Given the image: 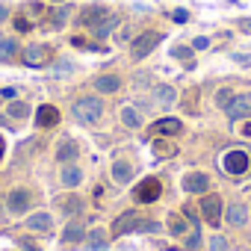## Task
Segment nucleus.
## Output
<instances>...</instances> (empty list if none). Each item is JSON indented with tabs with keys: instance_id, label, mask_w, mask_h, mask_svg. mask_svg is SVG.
Masks as SVG:
<instances>
[{
	"instance_id": "obj_12",
	"label": "nucleus",
	"mask_w": 251,
	"mask_h": 251,
	"mask_svg": "<svg viewBox=\"0 0 251 251\" xmlns=\"http://www.w3.org/2000/svg\"><path fill=\"white\" fill-rule=\"evenodd\" d=\"M183 189L204 195V189H207V175H204V172H189V175L183 177Z\"/></svg>"
},
{
	"instance_id": "obj_5",
	"label": "nucleus",
	"mask_w": 251,
	"mask_h": 251,
	"mask_svg": "<svg viewBox=\"0 0 251 251\" xmlns=\"http://www.w3.org/2000/svg\"><path fill=\"white\" fill-rule=\"evenodd\" d=\"M248 166H251V157H248L245 151H227V154H225V160H222L225 175H245V172H248Z\"/></svg>"
},
{
	"instance_id": "obj_16",
	"label": "nucleus",
	"mask_w": 251,
	"mask_h": 251,
	"mask_svg": "<svg viewBox=\"0 0 251 251\" xmlns=\"http://www.w3.org/2000/svg\"><path fill=\"white\" fill-rule=\"evenodd\" d=\"M109 245V233L103 227H92L89 230V251H103Z\"/></svg>"
},
{
	"instance_id": "obj_27",
	"label": "nucleus",
	"mask_w": 251,
	"mask_h": 251,
	"mask_svg": "<svg viewBox=\"0 0 251 251\" xmlns=\"http://www.w3.org/2000/svg\"><path fill=\"white\" fill-rule=\"evenodd\" d=\"M115 27H118V15H112V18H109L106 24H100V27L95 30V36H98V39H106V36H109V33L115 30Z\"/></svg>"
},
{
	"instance_id": "obj_13",
	"label": "nucleus",
	"mask_w": 251,
	"mask_h": 251,
	"mask_svg": "<svg viewBox=\"0 0 251 251\" xmlns=\"http://www.w3.org/2000/svg\"><path fill=\"white\" fill-rule=\"evenodd\" d=\"M36 121H39V127H53V124H59V109L50 106V103H45V106H39Z\"/></svg>"
},
{
	"instance_id": "obj_33",
	"label": "nucleus",
	"mask_w": 251,
	"mask_h": 251,
	"mask_svg": "<svg viewBox=\"0 0 251 251\" xmlns=\"http://www.w3.org/2000/svg\"><path fill=\"white\" fill-rule=\"evenodd\" d=\"M172 18H175L177 24H186V21H189V12H186V9H177V12H175Z\"/></svg>"
},
{
	"instance_id": "obj_23",
	"label": "nucleus",
	"mask_w": 251,
	"mask_h": 251,
	"mask_svg": "<svg viewBox=\"0 0 251 251\" xmlns=\"http://www.w3.org/2000/svg\"><path fill=\"white\" fill-rule=\"evenodd\" d=\"M157 133H163V136H177V133H180V121H177V118H160V121H157Z\"/></svg>"
},
{
	"instance_id": "obj_31",
	"label": "nucleus",
	"mask_w": 251,
	"mask_h": 251,
	"mask_svg": "<svg viewBox=\"0 0 251 251\" xmlns=\"http://www.w3.org/2000/svg\"><path fill=\"white\" fill-rule=\"evenodd\" d=\"M65 18H68V12H65V6H62V9H56V12H53L50 24H53V27H62V24H65Z\"/></svg>"
},
{
	"instance_id": "obj_38",
	"label": "nucleus",
	"mask_w": 251,
	"mask_h": 251,
	"mask_svg": "<svg viewBox=\"0 0 251 251\" xmlns=\"http://www.w3.org/2000/svg\"><path fill=\"white\" fill-rule=\"evenodd\" d=\"M239 27H242L245 33H251V21H248V18H242V21H239Z\"/></svg>"
},
{
	"instance_id": "obj_30",
	"label": "nucleus",
	"mask_w": 251,
	"mask_h": 251,
	"mask_svg": "<svg viewBox=\"0 0 251 251\" xmlns=\"http://www.w3.org/2000/svg\"><path fill=\"white\" fill-rule=\"evenodd\" d=\"M230 98H233V92H230V89H222V92H219V95H216V103H219V106H222V109H225V106H227V103H230Z\"/></svg>"
},
{
	"instance_id": "obj_36",
	"label": "nucleus",
	"mask_w": 251,
	"mask_h": 251,
	"mask_svg": "<svg viewBox=\"0 0 251 251\" xmlns=\"http://www.w3.org/2000/svg\"><path fill=\"white\" fill-rule=\"evenodd\" d=\"M6 18H9V9H6V6H3V3H0V24H3V21H6Z\"/></svg>"
},
{
	"instance_id": "obj_3",
	"label": "nucleus",
	"mask_w": 251,
	"mask_h": 251,
	"mask_svg": "<svg viewBox=\"0 0 251 251\" xmlns=\"http://www.w3.org/2000/svg\"><path fill=\"white\" fill-rule=\"evenodd\" d=\"M112 15H115V12H109V6L95 3V6H86V9L80 12V24H83V27H89V30H98V27H100V24H106Z\"/></svg>"
},
{
	"instance_id": "obj_1",
	"label": "nucleus",
	"mask_w": 251,
	"mask_h": 251,
	"mask_svg": "<svg viewBox=\"0 0 251 251\" xmlns=\"http://www.w3.org/2000/svg\"><path fill=\"white\" fill-rule=\"evenodd\" d=\"M100 115H103V100L98 95H86V98L74 100V118L80 124H95V121H100Z\"/></svg>"
},
{
	"instance_id": "obj_8",
	"label": "nucleus",
	"mask_w": 251,
	"mask_h": 251,
	"mask_svg": "<svg viewBox=\"0 0 251 251\" xmlns=\"http://www.w3.org/2000/svg\"><path fill=\"white\" fill-rule=\"evenodd\" d=\"M225 112H227V118H230V121L248 118V115H251V95H233V98H230V103L225 106Z\"/></svg>"
},
{
	"instance_id": "obj_17",
	"label": "nucleus",
	"mask_w": 251,
	"mask_h": 251,
	"mask_svg": "<svg viewBox=\"0 0 251 251\" xmlns=\"http://www.w3.org/2000/svg\"><path fill=\"white\" fill-rule=\"evenodd\" d=\"M56 207H59V213H62V216H77V213L83 210V201H80L77 195H68V198H59V201H56Z\"/></svg>"
},
{
	"instance_id": "obj_11",
	"label": "nucleus",
	"mask_w": 251,
	"mask_h": 251,
	"mask_svg": "<svg viewBox=\"0 0 251 251\" xmlns=\"http://www.w3.org/2000/svg\"><path fill=\"white\" fill-rule=\"evenodd\" d=\"M83 236H86V227H83V222H77V219H71V222L65 225V230H62V242H65V245H77V242H83Z\"/></svg>"
},
{
	"instance_id": "obj_10",
	"label": "nucleus",
	"mask_w": 251,
	"mask_h": 251,
	"mask_svg": "<svg viewBox=\"0 0 251 251\" xmlns=\"http://www.w3.org/2000/svg\"><path fill=\"white\" fill-rule=\"evenodd\" d=\"M6 207H9V213H27V207H30V192H27V189H15V192H9Z\"/></svg>"
},
{
	"instance_id": "obj_29",
	"label": "nucleus",
	"mask_w": 251,
	"mask_h": 251,
	"mask_svg": "<svg viewBox=\"0 0 251 251\" xmlns=\"http://www.w3.org/2000/svg\"><path fill=\"white\" fill-rule=\"evenodd\" d=\"M210 251H227V239H225V236H219V233H216V236H213V239H210Z\"/></svg>"
},
{
	"instance_id": "obj_22",
	"label": "nucleus",
	"mask_w": 251,
	"mask_h": 251,
	"mask_svg": "<svg viewBox=\"0 0 251 251\" xmlns=\"http://www.w3.org/2000/svg\"><path fill=\"white\" fill-rule=\"evenodd\" d=\"M59 180H62V186L71 189V186H77V183L83 180V172H80L77 166H65V169L59 172Z\"/></svg>"
},
{
	"instance_id": "obj_32",
	"label": "nucleus",
	"mask_w": 251,
	"mask_h": 251,
	"mask_svg": "<svg viewBox=\"0 0 251 251\" xmlns=\"http://www.w3.org/2000/svg\"><path fill=\"white\" fill-rule=\"evenodd\" d=\"M192 48H195V50H207V48H210V39H207V36H198V39L192 42Z\"/></svg>"
},
{
	"instance_id": "obj_25",
	"label": "nucleus",
	"mask_w": 251,
	"mask_h": 251,
	"mask_svg": "<svg viewBox=\"0 0 251 251\" xmlns=\"http://www.w3.org/2000/svg\"><path fill=\"white\" fill-rule=\"evenodd\" d=\"M18 53V45L12 39H0V62H9Z\"/></svg>"
},
{
	"instance_id": "obj_28",
	"label": "nucleus",
	"mask_w": 251,
	"mask_h": 251,
	"mask_svg": "<svg viewBox=\"0 0 251 251\" xmlns=\"http://www.w3.org/2000/svg\"><path fill=\"white\" fill-rule=\"evenodd\" d=\"M172 233L175 236H183L186 233V219L183 216H172Z\"/></svg>"
},
{
	"instance_id": "obj_6",
	"label": "nucleus",
	"mask_w": 251,
	"mask_h": 251,
	"mask_svg": "<svg viewBox=\"0 0 251 251\" xmlns=\"http://www.w3.org/2000/svg\"><path fill=\"white\" fill-rule=\"evenodd\" d=\"M160 195H163V186H160L157 177H145V180L133 189V198H136L139 204H154Z\"/></svg>"
},
{
	"instance_id": "obj_35",
	"label": "nucleus",
	"mask_w": 251,
	"mask_h": 251,
	"mask_svg": "<svg viewBox=\"0 0 251 251\" xmlns=\"http://www.w3.org/2000/svg\"><path fill=\"white\" fill-rule=\"evenodd\" d=\"M15 27H18L21 33H27V30H30V21H27V18H18V21H15Z\"/></svg>"
},
{
	"instance_id": "obj_14",
	"label": "nucleus",
	"mask_w": 251,
	"mask_h": 251,
	"mask_svg": "<svg viewBox=\"0 0 251 251\" xmlns=\"http://www.w3.org/2000/svg\"><path fill=\"white\" fill-rule=\"evenodd\" d=\"M112 177H115V183H130V180H133V166H130L127 160H115Z\"/></svg>"
},
{
	"instance_id": "obj_2",
	"label": "nucleus",
	"mask_w": 251,
	"mask_h": 251,
	"mask_svg": "<svg viewBox=\"0 0 251 251\" xmlns=\"http://www.w3.org/2000/svg\"><path fill=\"white\" fill-rule=\"evenodd\" d=\"M201 216H204V222L210 227H219L225 222V204H222V198L219 195H204L201 198Z\"/></svg>"
},
{
	"instance_id": "obj_34",
	"label": "nucleus",
	"mask_w": 251,
	"mask_h": 251,
	"mask_svg": "<svg viewBox=\"0 0 251 251\" xmlns=\"http://www.w3.org/2000/svg\"><path fill=\"white\" fill-rule=\"evenodd\" d=\"M189 53H192L189 48H175V56H177V59H189Z\"/></svg>"
},
{
	"instance_id": "obj_21",
	"label": "nucleus",
	"mask_w": 251,
	"mask_h": 251,
	"mask_svg": "<svg viewBox=\"0 0 251 251\" xmlns=\"http://www.w3.org/2000/svg\"><path fill=\"white\" fill-rule=\"evenodd\" d=\"M77 154H80V151H77V145H74V142H68V139L56 145V160H59V163H71V160H77Z\"/></svg>"
},
{
	"instance_id": "obj_40",
	"label": "nucleus",
	"mask_w": 251,
	"mask_h": 251,
	"mask_svg": "<svg viewBox=\"0 0 251 251\" xmlns=\"http://www.w3.org/2000/svg\"><path fill=\"white\" fill-rule=\"evenodd\" d=\"M0 157H3V139H0Z\"/></svg>"
},
{
	"instance_id": "obj_24",
	"label": "nucleus",
	"mask_w": 251,
	"mask_h": 251,
	"mask_svg": "<svg viewBox=\"0 0 251 251\" xmlns=\"http://www.w3.org/2000/svg\"><path fill=\"white\" fill-rule=\"evenodd\" d=\"M121 121L127 124V127H133V130H136V127H142V115H139L133 106H124V109H121Z\"/></svg>"
},
{
	"instance_id": "obj_7",
	"label": "nucleus",
	"mask_w": 251,
	"mask_h": 251,
	"mask_svg": "<svg viewBox=\"0 0 251 251\" xmlns=\"http://www.w3.org/2000/svg\"><path fill=\"white\" fill-rule=\"evenodd\" d=\"M142 216L139 213H121L118 219H115V225H112V236H124V233H130V230H142Z\"/></svg>"
},
{
	"instance_id": "obj_37",
	"label": "nucleus",
	"mask_w": 251,
	"mask_h": 251,
	"mask_svg": "<svg viewBox=\"0 0 251 251\" xmlns=\"http://www.w3.org/2000/svg\"><path fill=\"white\" fill-rule=\"evenodd\" d=\"M236 62H239V65H251V59H248V56H242V53H236Z\"/></svg>"
},
{
	"instance_id": "obj_9",
	"label": "nucleus",
	"mask_w": 251,
	"mask_h": 251,
	"mask_svg": "<svg viewBox=\"0 0 251 251\" xmlns=\"http://www.w3.org/2000/svg\"><path fill=\"white\" fill-rule=\"evenodd\" d=\"M48 59H50V50H48L45 45H30V48L24 50V62H27L30 68H42V65H48Z\"/></svg>"
},
{
	"instance_id": "obj_39",
	"label": "nucleus",
	"mask_w": 251,
	"mask_h": 251,
	"mask_svg": "<svg viewBox=\"0 0 251 251\" xmlns=\"http://www.w3.org/2000/svg\"><path fill=\"white\" fill-rule=\"evenodd\" d=\"M242 136H251V121H248L245 127H242Z\"/></svg>"
},
{
	"instance_id": "obj_15",
	"label": "nucleus",
	"mask_w": 251,
	"mask_h": 251,
	"mask_svg": "<svg viewBox=\"0 0 251 251\" xmlns=\"http://www.w3.org/2000/svg\"><path fill=\"white\" fill-rule=\"evenodd\" d=\"M118 86H121V80H118L115 74H100V77L95 80V89H98L100 95H112V92H118Z\"/></svg>"
},
{
	"instance_id": "obj_4",
	"label": "nucleus",
	"mask_w": 251,
	"mask_h": 251,
	"mask_svg": "<svg viewBox=\"0 0 251 251\" xmlns=\"http://www.w3.org/2000/svg\"><path fill=\"white\" fill-rule=\"evenodd\" d=\"M160 42H163V36L154 33V30H148V33H142L139 39H133V45H130V56H133V59H145Z\"/></svg>"
},
{
	"instance_id": "obj_19",
	"label": "nucleus",
	"mask_w": 251,
	"mask_h": 251,
	"mask_svg": "<svg viewBox=\"0 0 251 251\" xmlns=\"http://www.w3.org/2000/svg\"><path fill=\"white\" fill-rule=\"evenodd\" d=\"M27 227H30V230H42V233H48V230L53 227V222H50L48 213H33V216L27 219Z\"/></svg>"
},
{
	"instance_id": "obj_26",
	"label": "nucleus",
	"mask_w": 251,
	"mask_h": 251,
	"mask_svg": "<svg viewBox=\"0 0 251 251\" xmlns=\"http://www.w3.org/2000/svg\"><path fill=\"white\" fill-rule=\"evenodd\" d=\"M9 115H12V118H27V115H30V106H27L24 100H12V103H9Z\"/></svg>"
},
{
	"instance_id": "obj_20",
	"label": "nucleus",
	"mask_w": 251,
	"mask_h": 251,
	"mask_svg": "<svg viewBox=\"0 0 251 251\" xmlns=\"http://www.w3.org/2000/svg\"><path fill=\"white\" fill-rule=\"evenodd\" d=\"M154 100H157L160 106H172V103L177 100V92H175L172 86H157V89H154Z\"/></svg>"
},
{
	"instance_id": "obj_18",
	"label": "nucleus",
	"mask_w": 251,
	"mask_h": 251,
	"mask_svg": "<svg viewBox=\"0 0 251 251\" xmlns=\"http://www.w3.org/2000/svg\"><path fill=\"white\" fill-rule=\"evenodd\" d=\"M225 219H227L230 225H236V227H242V225L248 222V210H245L242 204H227V213H225Z\"/></svg>"
}]
</instances>
